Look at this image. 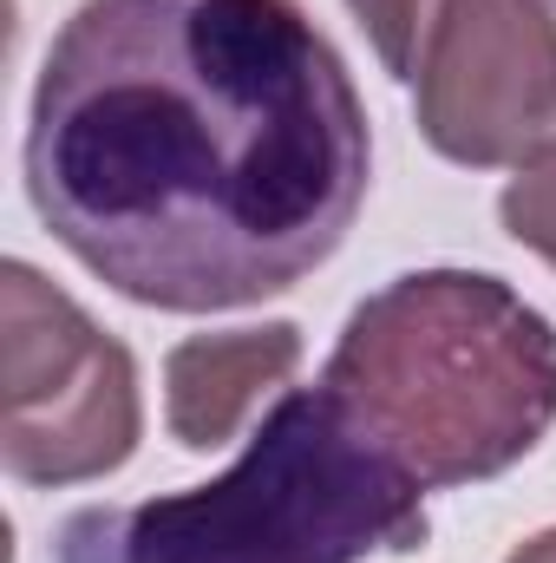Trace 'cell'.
<instances>
[{"label":"cell","mask_w":556,"mask_h":563,"mask_svg":"<svg viewBox=\"0 0 556 563\" xmlns=\"http://www.w3.org/2000/svg\"><path fill=\"white\" fill-rule=\"evenodd\" d=\"M425 544V485L341 407L288 387L243 459L190 492L86 505L59 525V563H367Z\"/></svg>","instance_id":"obj_3"},{"label":"cell","mask_w":556,"mask_h":563,"mask_svg":"<svg viewBox=\"0 0 556 563\" xmlns=\"http://www.w3.org/2000/svg\"><path fill=\"white\" fill-rule=\"evenodd\" d=\"M498 217H504L511 243H524L531 256H544L556 269V132L544 144H531L511 164L504 197H498Z\"/></svg>","instance_id":"obj_7"},{"label":"cell","mask_w":556,"mask_h":563,"mask_svg":"<svg viewBox=\"0 0 556 563\" xmlns=\"http://www.w3.org/2000/svg\"><path fill=\"white\" fill-rule=\"evenodd\" d=\"M347 7H354V20L367 26L380 66L400 73V79H413L419 53H425V33H432V20H438L445 0H347Z\"/></svg>","instance_id":"obj_8"},{"label":"cell","mask_w":556,"mask_h":563,"mask_svg":"<svg viewBox=\"0 0 556 563\" xmlns=\"http://www.w3.org/2000/svg\"><path fill=\"white\" fill-rule=\"evenodd\" d=\"M419 132L465 170L518 164L556 125V20L544 0H445L413 73Z\"/></svg>","instance_id":"obj_5"},{"label":"cell","mask_w":556,"mask_h":563,"mask_svg":"<svg viewBox=\"0 0 556 563\" xmlns=\"http://www.w3.org/2000/svg\"><path fill=\"white\" fill-rule=\"evenodd\" d=\"M321 387L425 492L485 485L556 426V328L498 276L413 269L347 314Z\"/></svg>","instance_id":"obj_2"},{"label":"cell","mask_w":556,"mask_h":563,"mask_svg":"<svg viewBox=\"0 0 556 563\" xmlns=\"http://www.w3.org/2000/svg\"><path fill=\"white\" fill-rule=\"evenodd\" d=\"M138 361L33 263L0 269V465L59 492L138 452Z\"/></svg>","instance_id":"obj_4"},{"label":"cell","mask_w":556,"mask_h":563,"mask_svg":"<svg viewBox=\"0 0 556 563\" xmlns=\"http://www.w3.org/2000/svg\"><path fill=\"white\" fill-rule=\"evenodd\" d=\"M504 563H556V525H551V531H537V538H524Z\"/></svg>","instance_id":"obj_9"},{"label":"cell","mask_w":556,"mask_h":563,"mask_svg":"<svg viewBox=\"0 0 556 563\" xmlns=\"http://www.w3.org/2000/svg\"><path fill=\"white\" fill-rule=\"evenodd\" d=\"M367 170L354 73L294 0H86L33 79L26 197L138 308L294 288L347 243Z\"/></svg>","instance_id":"obj_1"},{"label":"cell","mask_w":556,"mask_h":563,"mask_svg":"<svg viewBox=\"0 0 556 563\" xmlns=\"http://www.w3.org/2000/svg\"><path fill=\"white\" fill-rule=\"evenodd\" d=\"M294 367H301V328L294 321L177 341L164 354V426H170V439L184 452H223L269 394H288Z\"/></svg>","instance_id":"obj_6"}]
</instances>
